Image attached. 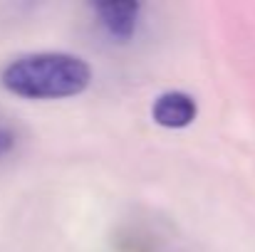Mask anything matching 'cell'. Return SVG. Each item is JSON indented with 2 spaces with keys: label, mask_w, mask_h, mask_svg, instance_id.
<instances>
[{
  "label": "cell",
  "mask_w": 255,
  "mask_h": 252,
  "mask_svg": "<svg viewBox=\"0 0 255 252\" xmlns=\"http://www.w3.org/2000/svg\"><path fill=\"white\" fill-rule=\"evenodd\" d=\"M89 65L75 55L37 52L12 60L2 70V86L25 99H62L85 91Z\"/></svg>",
  "instance_id": "obj_1"
},
{
  "label": "cell",
  "mask_w": 255,
  "mask_h": 252,
  "mask_svg": "<svg viewBox=\"0 0 255 252\" xmlns=\"http://www.w3.org/2000/svg\"><path fill=\"white\" fill-rule=\"evenodd\" d=\"M97 12L114 37H129L136 25L139 5L136 2H102L97 5Z\"/></svg>",
  "instance_id": "obj_3"
},
{
  "label": "cell",
  "mask_w": 255,
  "mask_h": 252,
  "mask_svg": "<svg viewBox=\"0 0 255 252\" xmlns=\"http://www.w3.org/2000/svg\"><path fill=\"white\" fill-rule=\"evenodd\" d=\"M154 121L169 129H183L196 119V101L183 91H166L154 101Z\"/></svg>",
  "instance_id": "obj_2"
},
{
  "label": "cell",
  "mask_w": 255,
  "mask_h": 252,
  "mask_svg": "<svg viewBox=\"0 0 255 252\" xmlns=\"http://www.w3.org/2000/svg\"><path fill=\"white\" fill-rule=\"evenodd\" d=\"M12 146H15V134H12V129L0 121V156L7 154Z\"/></svg>",
  "instance_id": "obj_4"
}]
</instances>
